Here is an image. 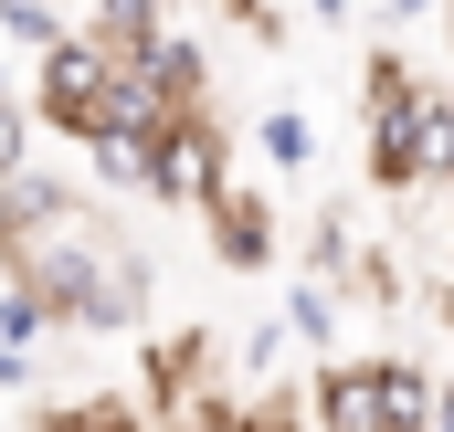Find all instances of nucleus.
<instances>
[{
  "instance_id": "obj_1",
  "label": "nucleus",
  "mask_w": 454,
  "mask_h": 432,
  "mask_svg": "<svg viewBox=\"0 0 454 432\" xmlns=\"http://www.w3.org/2000/svg\"><path fill=\"white\" fill-rule=\"evenodd\" d=\"M359 127H370V190L412 201V190L454 180V85L444 74H412L402 53H370L359 64Z\"/></svg>"
},
{
  "instance_id": "obj_2",
  "label": "nucleus",
  "mask_w": 454,
  "mask_h": 432,
  "mask_svg": "<svg viewBox=\"0 0 454 432\" xmlns=\"http://www.w3.org/2000/svg\"><path fill=\"white\" fill-rule=\"evenodd\" d=\"M116 85H127V42L116 32H64L53 53H32V116L53 137H96Z\"/></svg>"
},
{
  "instance_id": "obj_3",
  "label": "nucleus",
  "mask_w": 454,
  "mask_h": 432,
  "mask_svg": "<svg viewBox=\"0 0 454 432\" xmlns=\"http://www.w3.org/2000/svg\"><path fill=\"white\" fill-rule=\"evenodd\" d=\"M232 190V137L212 127V106H180L159 127V158H148V201H169V212H212Z\"/></svg>"
},
{
  "instance_id": "obj_4",
  "label": "nucleus",
  "mask_w": 454,
  "mask_h": 432,
  "mask_svg": "<svg viewBox=\"0 0 454 432\" xmlns=\"http://www.w3.org/2000/svg\"><path fill=\"white\" fill-rule=\"evenodd\" d=\"M201 232H212V253H223L232 274H275V253H286V232H275V201H264V190H243V180H232L223 201L201 212Z\"/></svg>"
},
{
  "instance_id": "obj_5",
  "label": "nucleus",
  "mask_w": 454,
  "mask_h": 432,
  "mask_svg": "<svg viewBox=\"0 0 454 432\" xmlns=\"http://www.w3.org/2000/svg\"><path fill=\"white\" fill-rule=\"evenodd\" d=\"M307 422H317V432H391V412H380V369L328 348L317 380H307Z\"/></svg>"
},
{
  "instance_id": "obj_6",
  "label": "nucleus",
  "mask_w": 454,
  "mask_h": 432,
  "mask_svg": "<svg viewBox=\"0 0 454 432\" xmlns=\"http://www.w3.org/2000/svg\"><path fill=\"white\" fill-rule=\"evenodd\" d=\"M64 221H85V190H64V180H43V169H11V180H0V243H43V232H64Z\"/></svg>"
},
{
  "instance_id": "obj_7",
  "label": "nucleus",
  "mask_w": 454,
  "mask_h": 432,
  "mask_svg": "<svg viewBox=\"0 0 454 432\" xmlns=\"http://www.w3.org/2000/svg\"><path fill=\"white\" fill-rule=\"evenodd\" d=\"M370 369H380V412H391V432H434V401H444V369H423V359H402V348H380Z\"/></svg>"
},
{
  "instance_id": "obj_8",
  "label": "nucleus",
  "mask_w": 454,
  "mask_h": 432,
  "mask_svg": "<svg viewBox=\"0 0 454 432\" xmlns=\"http://www.w3.org/2000/svg\"><path fill=\"white\" fill-rule=\"evenodd\" d=\"M127 64H148V74H159L180 106H212V64H201V42H191V32H148Z\"/></svg>"
},
{
  "instance_id": "obj_9",
  "label": "nucleus",
  "mask_w": 454,
  "mask_h": 432,
  "mask_svg": "<svg viewBox=\"0 0 454 432\" xmlns=\"http://www.w3.org/2000/svg\"><path fill=\"white\" fill-rule=\"evenodd\" d=\"M254 158H264V169H307V158H317L307 106H264V116H254Z\"/></svg>"
},
{
  "instance_id": "obj_10",
  "label": "nucleus",
  "mask_w": 454,
  "mask_h": 432,
  "mask_svg": "<svg viewBox=\"0 0 454 432\" xmlns=\"http://www.w3.org/2000/svg\"><path fill=\"white\" fill-rule=\"evenodd\" d=\"M53 327H64V306H53V296H43L32 274H11V285H0V337H21V348H43Z\"/></svg>"
},
{
  "instance_id": "obj_11",
  "label": "nucleus",
  "mask_w": 454,
  "mask_h": 432,
  "mask_svg": "<svg viewBox=\"0 0 454 432\" xmlns=\"http://www.w3.org/2000/svg\"><path fill=\"white\" fill-rule=\"evenodd\" d=\"M286 317H296L307 348H339V296H328V274H296V285H286Z\"/></svg>"
},
{
  "instance_id": "obj_12",
  "label": "nucleus",
  "mask_w": 454,
  "mask_h": 432,
  "mask_svg": "<svg viewBox=\"0 0 454 432\" xmlns=\"http://www.w3.org/2000/svg\"><path fill=\"white\" fill-rule=\"evenodd\" d=\"M96 32H116V42L137 53L148 32H169V0H96Z\"/></svg>"
},
{
  "instance_id": "obj_13",
  "label": "nucleus",
  "mask_w": 454,
  "mask_h": 432,
  "mask_svg": "<svg viewBox=\"0 0 454 432\" xmlns=\"http://www.w3.org/2000/svg\"><path fill=\"white\" fill-rule=\"evenodd\" d=\"M223 432H317V422H307V412H286V401H232Z\"/></svg>"
},
{
  "instance_id": "obj_14",
  "label": "nucleus",
  "mask_w": 454,
  "mask_h": 432,
  "mask_svg": "<svg viewBox=\"0 0 454 432\" xmlns=\"http://www.w3.org/2000/svg\"><path fill=\"white\" fill-rule=\"evenodd\" d=\"M32 127H43V116H21V96L0 106V180H11V169H32Z\"/></svg>"
},
{
  "instance_id": "obj_15",
  "label": "nucleus",
  "mask_w": 454,
  "mask_h": 432,
  "mask_svg": "<svg viewBox=\"0 0 454 432\" xmlns=\"http://www.w3.org/2000/svg\"><path fill=\"white\" fill-rule=\"evenodd\" d=\"M0 390H32V348L21 337H0Z\"/></svg>"
},
{
  "instance_id": "obj_16",
  "label": "nucleus",
  "mask_w": 454,
  "mask_h": 432,
  "mask_svg": "<svg viewBox=\"0 0 454 432\" xmlns=\"http://www.w3.org/2000/svg\"><path fill=\"white\" fill-rule=\"evenodd\" d=\"M434 11H454V0H391V21H434Z\"/></svg>"
},
{
  "instance_id": "obj_17",
  "label": "nucleus",
  "mask_w": 454,
  "mask_h": 432,
  "mask_svg": "<svg viewBox=\"0 0 454 432\" xmlns=\"http://www.w3.org/2000/svg\"><path fill=\"white\" fill-rule=\"evenodd\" d=\"M307 11H317V21H348V0H307Z\"/></svg>"
},
{
  "instance_id": "obj_18",
  "label": "nucleus",
  "mask_w": 454,
  "mask_h": 432,
  "mask_svg": "<svg viewBox=\"0 0 454 432\" xmlns=\"http://www.w3.org/2000/svg\"><path fill=\"white\" fill-rule=\"evenodd\" d=\"M0 106H11V74H0Z\"/></svg>"
},
{
  "instance_id": "obj_19",
  "label": "nucleus",
  "mask_w": 454,
  "mask_h": 432,
  "mask_svg": "<svg viewBox=\"0 0 454 432\" xmlns=\"http://www.w3.org/2000/svg\"><path fill=\"white\" fill-rule=\"evenodd\" d=\"M444 212H454V180H444Z\"/></svg>"
},
{
  "instance_id": "obj_20",
  "label": "nucleus",
  "mask_w": 454,
  "mask_h": 432,
  "mask_svg": "<svg viewBox=\"0 0 454 432\" xmlns=\"http://www.w3.org/2000/svg\"><path fill=\"white\" fill-rule=\"evenodd\" d=\"M444 32H454V11H444Z\"/></svg>"
}]
</instances>
